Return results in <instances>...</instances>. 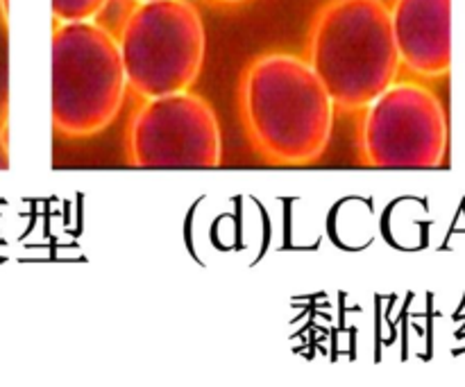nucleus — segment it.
Instances as JSON below:
<instances>
[{"label":"nucleus","instance_id":"obj_1","mask_svg":"<svg viewBox=\"0 0 465 387\" xmlns=\"http://www.w3.org/2000/svg\"><path fill=\"white\" fill-rule=\"evenodd\" d=\"M334 102L307 59L263 53L239 82V113L254 152L272 166H309L322 157Z\"/></svg>","mask_w":465,"mask_h":387},{"label":"nucleus","instance_id":"obj_2","mask_svg":"<svg viewBox=\"0 0 465 387\" xmlns=\"http://www.w3.org/2000/svg\"><path fill=\"white\" fill-rule=\"evenodd\" d=\"M307 62L336 109L363 111L395 84L402 62L384 0H327L309 30Z\"/></svg>","mask_w":465,"mask_h":387},{"label":"nucleus","instance_id":"obj_3","mask_svg":"<svg viewBox=\"0 0 465 387\" xmlns=\"http://www.w3.org/2000/svg\"><path fill=\"white\" fill-rule=\"evenodd\" d=\"M127 80L116 36L94 21L59 23L53 34V125L89 139L116 121Z\"/></svg>","mask_w":465,"mask_h":387},{"label":"nucleus","instance_id":"obj_4","mask_svg":"<svg viewBox=\"0 0 465 387\" xmlns=\"http://www.w3.org/2000/svg\"><path fill=\"white\" fill-rule=\"evenodd\" d=\"M116 44L127 89L143 100L189 91L207 53L204 23L189 0L139 3L127 14Z\"/></svg>","mask_w":465,"mask_h":387},{"label":"nucleus","instance_id":"obj_5","mask_svg":"<svg viewBox=\"0 0 465 387\" xmlns=\"http://www.w3.org/2000/svg\"><path fill=\"white\" fill-rule=\"evenodd\" d=\"M359 152L368 168L427 170L448 154V116L434 91L395 82L363 109Z\"/></svg>","mask_w":465,"mask_h":387},{"label":"nucleus","instance_id":"obj_6","mask_svg":"<svg viewBox=\"0 0 465 387\" xmlns=\"http://www.w3.org/2000/svg\"><path fill=\"white\" fill-rule=\"evenodd\" d=\"M221 125L198 93L145 100L127 127V161L134 168H218Z\"/></svg>","mask_w":465,"mask_h":387},{"label":"nucleus","instance_id":"obj_7","mask_svg":"<svg viewBox=\"0 0 465 387\" xmlns=\"http://www.w3.org/2000/svg\"><path fill=\"white\" fill-rule=\"evenodd\" d=\"M389 12L400 62L425 80L448 75L452 66V0H393Z\"/></svg>","mask_w":465,"mask_h":387},{"label":"nucleus","instance_id":"obj_8","mask_svg":"<svg viewBox=\"0 0 465 387\" xmlns=\"http://www.w3.org/2000/svg\"><path fill=\"white\" fill-rule=\"evenodd\" d=\"M109 0H53L54 25L59 23H82L94 21Z\"/></svg>","mask_w":465,"mask_h":387},{"label":"nucleus","instance_id":"obj_9","mask_svg":"<svg viewBox=\"0 0 465 387\" xmlns=\"http://www.w3.org/2000/svg\"><path fill=\"white\" fill-rule=\"evenodd\" d=\"M212 3L225 5V7H232V5H243V3H248V0H212Z\"/></svg>","mask_w":465,"mask_h":387},{"label":"nucleus","instance_id":"obj_10","mask_svg":"<svg viewBox=\"0 0 465 387\" xmlns=\"http://www.w3.org/2000/svg\"><path fill=\"white\" fill-rule=\"evenodd\" d=\"M0 21L7 23V0H0Z\"/></svg>","mask_w":465,"mask_h":387},{"label":"nucleus","instance_id":"obj_11","mask_svg":"<svg viewBox=\"0 0 465 387\" xmlns=\"http://www.w3.org/2000/svg\"><path fill=\"white\" fill-rule=\"evenodd\" d=\"M136 3H145V0H136Z\"/></svg>","mask_w":465,"mask_h":387}]
</instances>
